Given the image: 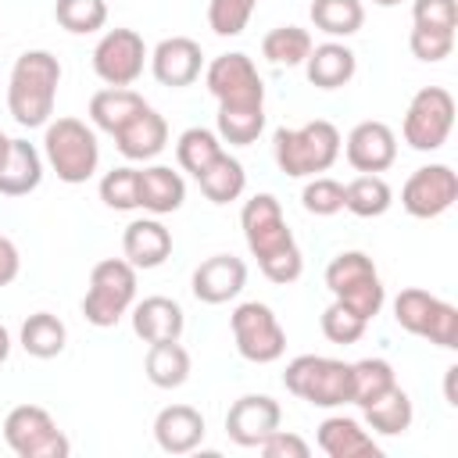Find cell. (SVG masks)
I'll use <instances>...</instances> for the list:
<instances>
[{
	"mask_svg": "<svg viewBox=\"0 0 458 458\" xmlns=\"http://www.w3.org/2000/svg\"><path fill=\"white\" fill-rule=\"evenodd\" d=\"M365 318H358L351 308H344L340 301H333L326 311H322V333H326V340L329 344H358L361 340V333H365Z\"/></svg>",
	"mask_w": 458,
	"mask_h": 458,
	"instance_id": "obj_41",
	"label": "cell"
},
{
	"mask_svg": "<svg viewBox=\"0 0 458 458\" xmlns=\"http://www.w3.org/2000/svg\"><path fill=\"white\" fill-rule=\"evenodd\" d=\"M279 401H272L268 394H243L225 411V433L240 447H258L272 429H279Z\"/></svg>",
	"mask_w": 458,
	"mask_h": 458,
	"instance_id": "obj_14",
	"label": "cell"
},
{
	"mask_svg": "<svg viewBox=\"0 0 458 458\" xmlns=\"http://www.w3.org/2000/svg\"><path fill=\"white\" fill-rule=\"evenodd\" d=\"M311 36L301 25H279L261 39V54L272 64H304V57L311 54Z\"/></svg>",
	"mask_w": 458,
	"mask_h": 458,
	"instance_id": "obj_35",
	"label": "cell"
},
{
	"mask_svg": "<svg viewBox=\"0 0 458 458\" xmlns=\"http://www.w3.org/2000/svg\"><path fill=\"white\" fill-rule=\"evenodd\" d=\"M143 107H147V100H143L136 89H129V86H107V89L93 93V100H89V118H93L97 129H104V132L114 136V132H118L122 125H129Z\"/></svg>",
	"mask_w": 458,
	"mask_h": 458,
	"instance_id": "obj_26",
	"label": "cell"
},
{
	"mask_svg": "<svg viewBox=\"0 0 458 458\" xmlns=\"http://www.w3.org/2000/svg\"><path fill=\"white\" fill-rule=\"evenodd\" d=\"M258 447L268 458H308V444L297 433H286V429H272Z\"/></svg>",
	"mask_w": 458,
	"mask_h": 458,
	"instance_id": "obj_46",
	"label": "cell"
},
{
	"mask_svg": "<svg viewBox=\"0 0 458 458\" xmlns=\"http://www.w3.org/2000/svg\"><path fill=\"white\" fill-rule=\"evenodd\" d=\"M18 268H21V258H18V247L0 233V286H7V283H14V276H18Z\"/></svg>",
	"mask_w": 458,
	"mask_h": 458,
	"instance_id": "obj_47",
	"label": "cell"
},
{
	"mask_svg": "<svg viewBox=\"0 0 458 458\" xmlns=\"http://www.w3.org/2000/svg\"><path fill=\"white\" fill-rule=\"evenodd\" d=\"M147 47L143 36L132 29H107L93 47V72L107 86H132L143 75Z\"/></svg>",
	"mask_w": 458,
	"mask_h": 458,
	"instance_id": "obj_12",
	"label": "cell"
},
{
	"mask_svg": "<svg viewBox=\"0 0 458 458\" xmlns=\"http://www.w3.org/2000/svg\"><path fill=\"white\" fill-rule=\"evenodd\" d=\"M208 93L218 107H265V82L247 54H222L204 72Z\"/></svg>",
	"mask_w": 458,
	"mask_h": 458,
	"instance_id": "obj_10",
	"label": "cell"
},
{
	"mask_svg": "<svg viewBox=\"0 0 458 458\" xmlns=\"http://www.w3.org/2000/svg\"><path fill=\"white\" fill-rule=\"evenodd\" d=\"M272 150H276V165L286 175L293 179L318 175V172H329L333 161L340 157V132L333 122L315 118L301 129H276Z\"/></svg>",
	"mask_w": 458,
	"mask_h": 458,
	"instance_id": "obj_2",
	"label": "cell"
},
{
	"mask_svg": "<svg viewBox=\"0 0 458 458\" xmlns=\"http://www.w3.org/2000/svg\"><path fill=\"white\" fill-rule=\"evenodd\" d=\"M7 147H11V136L0 132V165H4V157H7Z\"/></svg>",
	"mask_w": 458,
	"mask_h": 458,
	"instance_id": "obj_49",
	"label": "cell"
},
{
	"mask_svg": "<svg viewBox=\"0 0 458 458\" xmlns=\"http://www.w3.org/2000/svg\"><path fill=\"white\" fill-rule=\"evenodd\" d=\"M240 225H243V240H247L250 254L258 258V265L268 261L272 254L293 247V233H290L283 208L272 193H254L240 211Z\"/></svg>",
	"mask_w": 458,
	"mask_h": 458,
	"instance_id": "obj_11",
	"label": "cell"
},
{
	"mask_svg": "<svg viewBox=\"0 0 458 458\" xmlns=\"http://www.w3.org/2000/svg\"><path fill=\"white\" fill-rule=\"evenodd\" d=\"M136 297V268L125 258H104L89 272V290L82 297V315L89 326H114Z\"/></svg>",
	"mask_w": 458,
	"mask_h": 458,
	"instance_id": "obj_6",
	"label": "cell"
},
{
	"mask_svg": "<svg viewBox=\"0 0 458 458\" xmlns=\"http://www.w3.org/2000/svg\"><path fill=\"white\" fill-rule=\"evenodd\" d=\"M354 50L344 47V43H318L311 47V54L304 57V72H308V82L318 86V89H340L354 79Z\"/></svg>",
	"mask_w": 458,
	"mask_h": 458,
	"instance_id": "obj_22",
	"label": "cell"
},
{
	"mask_svg": "<svg viewBox=\"0 0 458 458\" xmlns=\"http://www.w3.org/2000/svg\"><path fill=\"white\" fill-rule=\"evenodd\" d=\"M147 379L161 390H175L190 379V354L179 340H161L150 344L147 351Z\"/></svg>",
	"mask_w": 458,
	"mask_h": 458,
	"instance_id": "obj_28",
	"label": "cell"
},
{
	"mask_svg": "<svg viewBox=\"0 0 458 458\" xmlns=\"http://www.w3.org/2000/svg\"><path fill=\"white\" fill-rule=\"evenodd\" d=\"M361 411H365L369 429H376V433H383V437H401V433L411 426V419H415L411 397H408L397 383H394L386 394H379L372 404H365Z\"/></svg>",
	"mask_w": 458,
	"mask_h": 458,
	"instance_id": "obj_27",
	"label": "cell"
},
{
	"mask_svg": "<svg viewBox=\"0 0 458 458\" xmlns=\"http://www.w3.org/2000/svg\"><path fill=\"white\" fill-rule=\"evenodd\" d=\"M200 64H204L200 43L190 36H168L150 54V68L161 86H190L200 75Z\"/></svg>",
	"mask_w": 458,
	"mask_h": 458,
	"instance_id": "obj_17",
	"label": "cell"
},
{
	"mask_svg": "<svg viewBox=\"0 0 458 458\" xmlns=\"http://www.w3.org/2000/svg\"><path fill=\"white\" fill-rule=\"evenodd\" d=\"M411 18L415 25H429V29H451L454 32V0H415L411 4Z\"/></svg>",
	"mask_w": 458,
	"mask_h": 458,
	"instance_id": "obj_45",
	"label": "cell"
},
{
	"mask_svg": "<svg viewBox=\"0 0 458 458\" xmlns=\"http://www.w3.org/2000/svg\"><path fill=\"white\" fill-rule=\"evenodd\" d=\"M311 21L326 36H354L365 21V7L361 0H315Z\"/></svg>",
	"mask_w": 458,
	"mask_h": 458,
	"instance_id": "obj_32",
	"label": "cell"
},
{
	"mask_svg": "<svg viewBox=\"0 0 458 458\" xmlns=\"http://www.w3.org/2000/svg\"><path fill=\"white\" fill-rule=\"evenodd\" d=\"M122 250L132 268H157L172 254V233L157 218H136L122 233Z\"/></svg>",
	"mask_w": 458,
	"mask_h": 458,
	"instance_id": "obj_19",
	"label": "cell"
},
{
	"mask_svg": "<svg viewBox=\"0 0 458 458\" xmlns=\"http://www.w3.org/2000/svg\"><path fill=\"white\" fill-rule=\"evenodd\" d=\"M326 286L329 293L351 308L358 318H376L386 293H383V283H379V272L372 265V258L365 250H340L329 265H326Z\"/></svg>",
	"mask_w": 458,
	"mask_h": 458,
	"instance_id": "obj_4",
	"label": "cell"
},
{
	"mask_svg": "<svg viewBox=\"0 0 458 458\" xmlns=\"http://www.w3.org/2000/svg\"><path fill=\"white\" fill-rule=\"evenodd\" d=\"M154 440L168 454H190L204 440V415L190 404H168L154 419Z\"/></svg>",
	"mask_w": 458,
	"mask_h": 458,
	"instance_id": "obj_18",
	"label": "cell"
},
{
	"mask_svg": "<svg viewBox=\"0 0 458 458\" xmlns=\"http://www.w3.org/2000/svg\"><path fill=\"white\" fill-rule=\"evenodd\" d=\"M351 379H354L351 404H358V408L372 404L379 394H386V390L397 383L394 365H390L386 358H361V361H354V365H351Z\"/></svg>",
	"mask_w": 458,
	"mask_h": 458,
	"instance_id": "obj_33",
	"label": "cell"
},
{
	"mask_svg": "<svg viewBox=\"0 0 458 458\" xmlns=\"http://www.w3.org/2000/svg\"><path fill=\"white\" fill-rule=\"evenodd\" d=\"M182 308L172 297H143L132 308V329L140 340L147 344H161V340H179L182 336Z\"/></svg>",
	"mask_w": 458,
	"mask_h": 458,
	"instance_id": "obj_21",
	"label": "cell"
},
{
	"mask_svg": "<svg viewBox=\"0 0 458 458\" xmlns=\"http://www.w3.org/2000/svg\"><path fill=\"white\" fill-rule=\"evenodd\" d=\"M372 4H379V7H394V4H401V0H372Z\"/></svg>",
	"mask_w": 458,
	"mask_h": 458,
	"instance_id": "obj_50",
	"label": "cell"
},
{
	"mask_svg": "<svg viewBox=\"0 0 458 458\" xmlns=\"http://www.w3.org/2000/svg\"><path fill=\"white\" fill-rule=\"evenodd\" d=\"M197 182H200V190H204V197H208L211 204H229V200H236V197L243 193L247 172H243V165H240L233 154L222 150V154L197 175Z\"/></svg>",
	"mask_w": 458,
	"mask_h": 458,
	"instance_id": "obj_29",
	"label": "cell"
},
{
	"mask_svg": "<svg viewBox=\"0 0 458 458\" xmlns=\"http://www.w3.org/2000/svg\"><path fill=\"white\" fill-rule=\"evenodd\" d=\"M39 179H43L39 150L29 140H11L7 157L0 165V193L4 197H25L39 186Z\"/></svg>",
	"mask_w": 458,
	"mask_h": 458,
	"instance_id": "obj_25",
	"label": "cell"
},
{
	"mask_svg": "<svg viewBox=\"0 0 458 458\" xmlns=\"http://www.w3.org/2000/svg\"><path fill=\"white\" fill-rule=\"evenodd\" d=\"M261 272H265V279H272V283H279V286L293 283V279L304 272V258H301L297 243L286 247V250H279V254H272L268 261H261Z\"/></svg>",
	"mask_w": 458,
	"mask_h": 458,
	"instance_id": "obj_44",
	"label": "cell"
},
{
	"mask_svg": "<svg viewBox=\"0 0 458 458\" xmlns=\"http://www.w3.org/2000/svg\"><path fill=\"white\" fill-rule=\"evenodd\" d=\"M100 200L114 211L140 208V172L136 168H111L100 179Z\"/></svg>",
	"mask_w": 458,
	"mask_h": 458,
	"instance_id": "obj_39",
	"label": "cell"
},
{
	"mask_svg": "<svg viewBox=\"0 0 458 458\" xmlns=\"http://www.w3.org/2000/svg\"><path fill=\"white\" fill-rule=\"evenodd\" d=\"M229 326H233L236 351H240L247 361L268 365V361L283 358V351H286V333H283V326H279V318L272 315L268 304H261V301L240 304V308L233 311Z\"/></svg>",
	"mask_w": 458,
	"mask_h": 458,
	"instance_id": "obj_9",
	"label": "cell"
},
{
	"mask_svg": "<svg viewBox=\"0 0 458 458\" xmlns=\"http://www.w3.org/2000/svg\"><path fill=\"white\" fill-rule=\"evenodd\" d=\"M390 204H394V193H390V186H386L383 175L361 172L358 179H351L344 186V208L351 215H358V218H379Z\"/></svg>",
	"mask_w": 458,
	"mask_h": 458,
	"instance_id": "obj_30",
	"label": "cell"
},
{
	"mask_svg": "<svg viewBox=\"0 0 458 458\" xmlns=\"http://www.w3.org/2000/svg\"><path fill=\"white\" fill-rule=\"evenodd\" d=\"M318 447L329 458H379V444L347 415H329L318 426Z\"/></svg>",
	"mask_w": 458,
	"mask_h": 458,
	"instance_id": "obj_23",
	"label": "cell"
},
{
	"mask_svg": "<svg viewBox=\"0 0 458 458\" xmlns=\"http://www.w3.org/2000/svg\"><path fill=\"white\" fill-rule=\"evenodd\" d=\"M408 47L419 61H444L454 50V32L451 29H429V25H415L408 36Z\"/></svg>",
	"mask_w": 458,
	"mask_h": 458,
	"instance_id": "obj_43",
	"label": "cell"
},
{
	"mask_svg": "<svg viewBox=\"0 0 458 458\" xmlns=\"http://www.w3.org/2000/svg\"><path fill=\"white\" fill-rule=\"evenodd\" d=\"M301 204L308 215H336V211H344V182H336L329 175H315L304 186Z\"/></svg>",
	"mask_w": 458,
	"mask_h": 458,
	"instance_id": "obj_42",
	"label": "cell"
},
{
	"mask_svg": "<svg viewBox=\"0 0 458 458\" xmlns=\"http://www.w3.org/2000/svg\"><path fill=\"white\" fill-rule=\"evenodd\" d=\"M454 125V97L444 86H422L404 111V143L411 150H440Z\"/></svg>",
	"mask_w": 458,
	"mask_h": 458,
	"instance_id": "obj_8",
	"label": "cell"
},
{
	"mask_svg": "<svg viewBox=\"0 0 458 458\" xmlns=\"http://www.w3.org/2000/svg\"><path fill=\"white\" fill-rule=\"evenodd\" d=\"M397 157V136L386 122H358L347 136V161L354 172L379 175Z\"/></svg>",
	"mask_w": 458,
	"mask_h": 458,
	"instance_id": "obj_15",
	"label": "cell"
},
{
	"mask_svg": "<svg viewBox=\"0 0 458 458\" xmlns=\"http://www.w3.org/2000/svg\"><path fill=\"white\" fill-rule=\"evenodd\" d=\"M247 286V265L233 254H211L193 272V297L204 304H225Z\"/></svg>",
	"mask_w": 458,
	"mask_h": 458,
	"instance_id": "obj_16",
	"label": "cell"
},
{
	"mask_svg": "<svg viewBox=\"0 0 458 458\" xmlns=\"http://www.w3.org/2000/svg\"><path fill=\"white\" fill-rule=\"evenodd\" d=\"M64 340H68V329L50 311H36L21 322V347L32 358H57L64 351Z\"/></svg>",
	"mask_w": 458,
	"mask_h": 458,
	"instance_id": "obj_31",
	"label": "cell"
},
{
	"mask_svg": "<svg viewBox=\"0 0 458 458\" xmlns=\"http://www.w3.org/2000/svg\"><path fill=\"white\" fill-rule=\"evenodd\" d=\"M43 150H47V161L50 168L57 172L61 182H86L97 165H100V147H97V136L86 122L79 118H57L47 125V136H43Z\"/></svg>",
	"mask_w": 458,
	"mask_h": 458,
	"instance_id": "obj_5",
	"label": "cell"
},
{
	"mask_svg": "<svg viewBox=\"0 0 458 458\" xmlns=\"http://www.w3.org/2000/svg\"><path fill=\"white\" fill-rule=\"evenodd\" d=\"M7 354H11V333L0 326V365L7 361Z\"/></svg>",
	"mask_w": 458,
	"mask_h": 458,
	"instance_id": "obj_48",
	"label": "cell"
},
{
	"mask_svg": "<svg viewBox=\"0 0 458 458\" xmlns=\"http://www.w3.org/2000/svg\"><path fill=\"white\" fill-rule=\"evenodd\" d=\"M114 143L118 150L129 157V161H150L165 150L168 143V122L154 111V107H143L129 125H122L114 132Z\"/></svg>",
	"mask_w": 458,
	"mask_h": 458,
	"instance_id": "obj_20",
	"label": "cell"
},
{
	"mask_svg": "<svg viewBox=\"0 0 458 458\" xmlns=\"http://www.w3.org/2000/svg\"><path fill=\"white\" fill-rule=\"evenodd\" d=\"M4 440L21 458H64L72 451L68 437L54 426L50 411L39 404H18L4 419Z\"/></svg>",
	"mask_w": 458,
	"mask_h": 458,
	"instance_id": "obj_7",
	"label": "cell"
},
{
	"mask_svg": "<svg viewBox=\"0 0 458 458\" xmlns=\"http://www.w3.org/2000/svg\"><path fill=\"white\" fill-rule=\"evenodd\" d=\"M218 154H222L218 132H211V129H204V125L186 129V132L179 136V143H175V157H179V165H182L193 179H197Z\"/></svg>",
	"mask_w": 458,
	"mask_h": 458,
	"instance_id": "obj_36",
	"label": "cell"
},
{
	"mask_svg": "<svg viewBox=\"0 0 458 458\" xmlns=\"http://www.w3.org/2000/svg\"><path fill=\"white\" fill-rule=\"evenodd\" d=\"M265 129V107H218V136L225 143L247 147Z\"/></svg>",
	"mask_w": 458,
	"mask_h": 458,
	"instance_id": "obj_38",
	"label": "cell"
},
{
	"mask_svg": "<svg viewBox=\"0 0 458 458\" xmlns=\"http://www.w3.org/2000/svg\"><path fill=\"white\" fill-rule=\"evenodd\" d=\"M458 200V175L451 165H422L408 175L401 204L411 218H437Z\"/></svg>",
	"mask_w": 458,
	"mask_h": 458,
	"instance_id": "obj_13",
	"label": "cell"
},
{
	"mask_svg": "<svg viewBox=\"0 0 458 458\" xmlns=\"http://www.w3.org/2000/svg\"><path fill=\"white\" fill-rule=\"evenodd\" d=\"M258 0H211L208 4V25L215 36H240L254 14Z\"/></svg>",
	"mask_w": 458,
	"mask_h": 458,
	"instance_id": "obj_40",
	"label": "cell"
},
{
	"mask_svg": "<svg viewBox=\"0 0 458 458\" xmlns=\"http://www.w3.org/2000/svg\"><path fill=\"white\" fill-rule=\"evenodd\" d=\"M437 308H440V297H433L429 290L408 286V290H401L397 301H394V318H397L401 329H408V333H415V336H426V329H429Z\"/></svg>",
	"mask_w": 458,
	"mask_h": 458,
	"instance_id": "obj_34",
	"label": "cell"
},
{
	"mask_svg": "<svg viewBox=\"0 0 458 458\" xmlns=\"http://www.w3.org/2000/svg\"><path fill=\"white\" fill-rule=\"evenodd\" d=\"M61 82V61L50 50H25L7 82V111L18 125L36 129L47 125L54 114V97Z\"/></svg>",
	"mask_w": 458,
	"mask_h": 458,
	"instance_id": "obj_1",
	"label": "cell"
},
{
	"mask_svg": "<svg viewBox=\"0 0 458 458\" xmlns=\"http://www.w3.org/2000/svg\"><path fill=\"white\" fill-rule=\"evenodd\" d=\"M186 200V182L168 165H150L140 172V208L150 215H172Z\"/></svg>",
	"mask_w": 458,
	"mask_h": 458,
	"instance_id": "obj_24",
	"label": "cell"
},
{
	"mask_svg": "<svg viewBox=\"0 0 458 458\" xmlns=\"http://www.w3.org/2000/svg\"><path fill=\"white\" fill-rule=\"evenodd\" d=\"M54 18L64 32H75V36H86V32H97L104 29L107 21V4L104 0H57L54 4Z\"/></svg>",
	"mask_w": 458,
	"mask_h": 458,
	"instance_id": "obj_37",
	"label": "cell"
},
{
	"mask_svg": "<svg viewBox=\"0 0 458 458\" xmlns=\"http://www.w3.org/2000/svg\"><path fill=\"white\" fill-rule=\"evenodd\" d=\"M283 386L290 394H297L301 401L315 404V408H340L351 404L354 394V379H351V365L340 358H322V354H301L286 365L283 372Z\"/></svg>",
	"mask_w": 458,
	"mask_h": 458,
	"instance_id": "obj_3",
	"label": "cell"
}]
</instances>
